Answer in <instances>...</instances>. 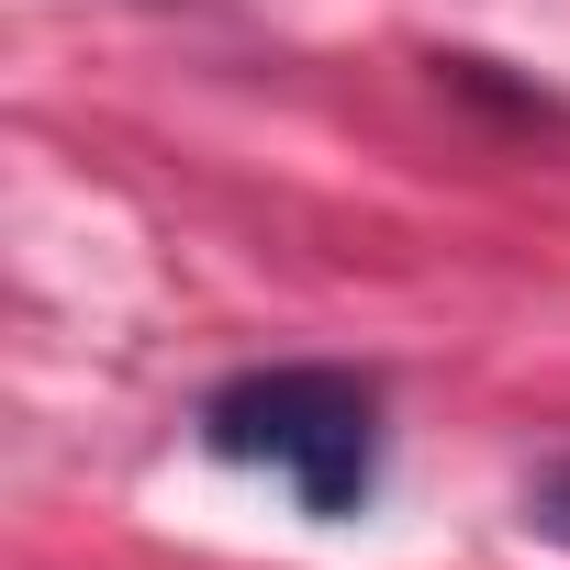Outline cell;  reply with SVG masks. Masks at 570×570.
I'll return each mask as SVG.
<instances>
[{"label": "cell", "mask_w": 570, "mask_h": 570, "mask_svg": "<svg viewBox=\"0 0 570 570\" xmlns=\"http://www.w3.org/2000/svg\"><path fill=\"white\" fill-rule=\"evenodd\" d=\"M202 448L268 492H292L314 525H347L381 503V459H392V425H381V381L336 370V358H279V370H235L213 381L202 403Z\"/></svg>", "instance_id": "obj_1"}, {"label": "cell", "mask_w": 570, "mask_h": 570, "mask_svg": "<svg viewBox=\"0 0 570 570\" xmlns=\"http://www.w3.org/2000/svg\"><path fill=\"white\" fill-rule=\"evenodd\" d=\"M514 514H525V537L570 548V459H537V470H525V492H514Z\"/></svg>", "instance_id": "obj_2"}]
</instances>
